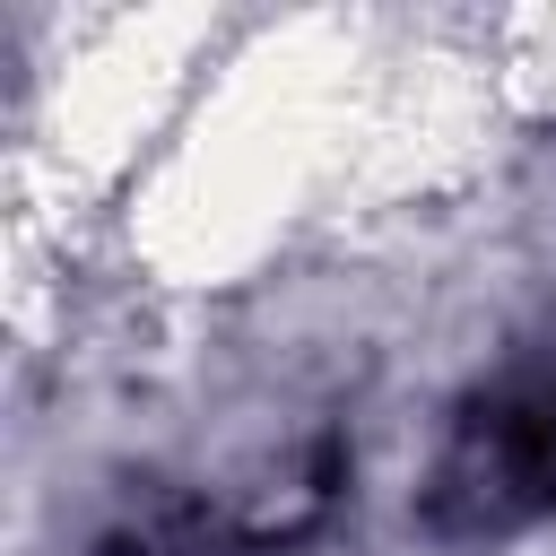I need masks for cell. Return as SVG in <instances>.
Listing matches in <instances>:
<instances>
[{"label":"cell","instance_id":"obj_1","mask_svg":"<svg viewBox=\"0 0 556 556\" xmlns=\"http://www.w3.org/2000/svg\"><path fill=\"white\" fill-rule=\"evenodd\" d=\"M417 513L434 539H513L556 513V356H521L452 408Z\"/></svg>","mask_w":556,"mask_h":556}]
</instances>
